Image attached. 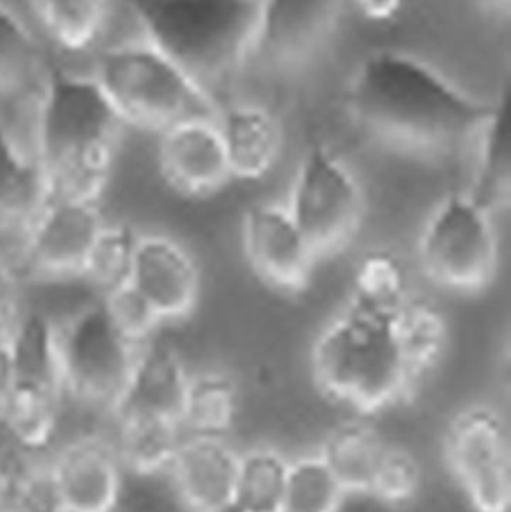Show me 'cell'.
Masks as SVG:
<instances>
[{"label": "cell", "mask_w": 511, "mask_h": 512, "mask_svg": "<svg viewBox=\"0 0 511 512\" xmlns=\"http://www.w3.org/2000/svg\"><path fill=\"white\" fill-rule=\"evenodd\" d=\"M347 107L366 132L398 146L446 149L471 143L497 101L459 86L416 54L380 50L351 74Z\"/></svg>", "instance_id": "obj_1"}, {"label": "cell", "mask_w": 511, "mask_h": 512, "mask_svg": "<svg viewBox=\"0 0 511 512\" xmlns=\"http://www.w3.org/2000/svg\"><path fill=\"white\" fill-rule=\"evenodd\" d=\"M129 134L92 75L54 66L36 128L42 195L105 201Z\"/></svg>", "instance_id": "obj_2"}, {"label": "cell", "mask_w": 511, "mask_h": 512, "mask_svg": "<svg viewBox=\"0 0 511 512\" xmlns=\"http://www.w3.org/2000/svg\"><path fill=\"white\" fill-rule=\"evenodd\" d=\"M311 367L326 396L360 414L392 408L419 381L405 355L396 313L350 301L318 333Z\"/></svg>", "instance_id": "obj_3"}, {"label": "cell", "mask_w": 511, "mask_h": 512, "mask_svg": "<svg viewBox=\"0 0 511 512\" xmlns=\"http://www.w3.org/2000/svg\"><path fill=\"white\" fill-rule=\"evenodd\" d=\"M123 2L138 30L219 102L218 90L249 65L257 0Z\"/></svg>", "instance_id": "obj_4"}, {"label": "cell", "mask_w": 511, "mask_h": 512, "mask_svg": "<svg viewBox=\"0 0 511 512\" xmlns=\"http://www.w3.org/2000/svg\"><path fill=\"white\" fill-rule=\"evenodd\" d=\"M87 74L131 131L155 137L188 117L218 114L221 102L195 83L135 26L93 56Z\"/></svg>", "instance_id": "obj_5"}, {"label": "cell", "mask_w": 511, "mask_h": 512, "mask_svg": "<svg viewBox=\"0 0 511 512\" xmlns=\"http://www.w3.org/2000/svg\"><path fill=\"white\" fill-rule=\"evenodd\" d=\"M54 325L65 400L113 414L138 346L114 327L95 295L54 318Z\"/></svg>", "instance_id": "obj_6"}, {"label": "cell", "mask_w": 511, "mask_h": 512, "mask_svg": "<svg viewBox=\"0 0 511 512\" xmlns=\"http://www.w3.org/2000/svg\"><path fill=\"white\" fill-rule=\"evenodd\" d=\"M420 267L449 291H482L494 279L498 236L492 207L470 188L444 195L429 213L417 242Z\"/></svg>", "instance_id": "obj_7"}, {"label": "cell", "mask_w": 511, "mask_h": 512, "mask_svg": "<svg viewBox=\"0 0 511 512\" xmlns=\"http://www.w3.org/2000/svg\"><path fill=\"white\" fill-rule=\"evenodd\" d=\"M284 204L321 258L351 242L365 198L350 165L326 144L314 143L297 165Z\"/></svg>", "instance_id": "obj_8"}, {"label": "cell", "mask_w": 511, "mask_h": 512, "mask_svg": "<svg viewBox=\"0 0 511 512\" xmlns=\"http://www.w3.org/2000/svg\"><path fill=\"white\" fill-rule=\"evenodd\" d=\"M444 453L474 512H510V432L497 409L474 405L459 412L447 430Z\"/></svg>", "instance_id": "obj_9"}, {"label": "cell", "mask_w": 511, "mask_h": 512, "mask_svg": "<svg viewBox=\"0 0 511 512\" xmlns=\"http://www.w3.org/2000/svg\"><path fill=\"white\" fill-rule=\"evenodd\" d=\"M108 218L104 201L41 195L30 215L27 279L80 282L84 262Z\"/></svg>", "instance_id": "obj_10"}, {"label": "cell", "mask_w": 511, "mask_h": 512, "mask_svg": "<svg viewBox=\"0 0 511 512\" xmlns=\"http://www.w3.org/2000/svg\"><path fill=\"white\" fill-rule=\"evenodd\" d=\"M53 68L32 30L0 2V126L35 161L39 105Z\"/></svg>", "instance_id": "obj_11"}, {"label": "cell", "mask_w": 511, "mask_h": 512, "mask_svg": "<svg viewBox=\"0 0 511 512\" xmlns=\"http://www.w3.org/2000/svg\"><path fill=\"white\" fill-rule=\"evenodd\" d=\"M342 0H257L249 65L297 69L324 47L341 14Z\"/></svg>", "instance_id": "obj_12"}, {"label": "cell", "mask_w": 511, "mask_h": 512, "mask_svg": "<svg viewBox=\"0 0 511 512\" xmlns=\"http://www.w3.org/2000/svg\"><path fill=\"white\" fill-rule=\"evenodd\" d=\"M152 138L159 176L177 194L210 197L233 179L218 114L188 117Z\"/></svg>", "instance_id": "obj_13"}, {"label": "cell", "mask_w": 511, "mask_h": 512, "mask_svg": "<svg viewBox=\"0 0 511 512\" xmlns=\"http://www.w3.org/2000/svg\"><path fill=\"white\" fill-rule=\"evenodd\" d=\"M129 285L162 327L189 318L201 292V270L191 249L164 231L140 230Z\"/></svg>", "instance_id": "obj_14"}, {"label": "cell", "mask_w": 511, "mask_h": 512, "mask_svg": "<svg viewBox=\"0 0 511 512\" xmlns=\"http://www.w3.org/2000/svg\"><path fill=\"white\" fill-rule=\"evenodd\" d=\"M242 245L252 271L282 292L302 291L318 256L284 203H258L245 213Z\"/></svg>", "instance_id": "obj_15"}, {"label": "cell", "mask_w": 511, "mask_h": 512, "mask_svg": "<svg viewBox=\"0 0 511 512\" xmlns=\"http://www.w3.org/2000/svg\"><path fill=\"white\" fill-rule=\"evenodd\" d=\"M65 512H114L123 489L114 441L86 433L66 442L50 460Z\"/></svg>", "instance_id": "obj_16"}, {"label": "cell", "mask_w": 511, "mask_h": 512, "mask_svg": "<svg viewBox=\"0 0 511 512\" xmlns=\"http://www.w3.org/2000/svg\"><path fill=\"white\" fill-rule=\"evenodd\" d=\"M191 370L176 346L158 336L138 346L122 396L111 415H149L180 424Z\"/></svg>", "instance_id": "obj_17"}, {"label": "cell", "mask_w": 511, "mask_h": 512, "mask_svg": "<svg viewBox=\"0 0 511 512\" xmlns=\"http://www.w3.org/2000/svg\"><path fill=\"white\" fill-rule=\"evenodd\" d=\"M239 453L222 436L183 435L168 472L183 504L206 512L233 501Z\"/></svg>", "instance_id": "obj_18"}, {"label": "cell", "mask_w": 511, "mask_h": 512, "mask_svg": "<svg viewBox=\"0 0 511 512\" xmlns=\"http://www.w3.org/2000/svg\"><path fill=\"white\" fill-rule=\"evenodd\" d=\"M218 123L233 179L260 180L273 170L282 131L269 108L254 101L222 102Z\"/></svg>", "instance_id": "obj_19"}, {"label": "cell", "mask_w": 511, "mask_h": 512, "mask_svg": "<svg viewBox=\"0 0 511 512\" xmlns=\"http://www.w3.org/2000/svg\"><path fill=\"white\" fill-rule=\"evenodd\" d=\"M41 32L60 53L95 56L114 38L122 0H27Z\"/></svg>", "instance_id": "obj_20"}, {"label": "cell", "mask_w": 511, "mask_h": 512, "mask_svg": "<svg viewBox=\"0 0 511 512\" xmlns=\"http://www.w3.org/2000/svg\"><path fill=\"white\" fill-rule=\"evenodd\" d=\"M63 405L65 396L59 385L18 381L0 418V427L15 447L39 453L56 436Z\"/></svg>", "instance_id": "obj_21"}, {"label": "cell", "mask_w": 511, "mask_h": 512, "mask_svg": "<svg viewBox=\"0 0 511 512\" xmlns=\"http://www.w3.org/2000/svg\"><path fill=\"white\" fill-rule=\"evenodd\" d=\"M389 445L368 424L348 423L327 436L318 454L348 495L369 496Z\"/></svg>", "instance_id": "obj_22"}, {"label": "cell", "mask_w": 511, "mask_h": 512, "mask_svg": "<svg viewBox=\"0 0 511 512\" xmlns=\"http://www.w3.org/2000/svg\"><path fill=\"white\" fill-rule=\"evenodd\" d=\"M113 417L116 420L114 445L123 468L137 475L168 471L185 435L177 421L134 414Z\"/></svg>", "instance_id": "obj_23"}, {"label": "cell", "mask_w": 511, "mask_h": 512, "mask_svg": "<svg viewBox=\"0 0 511 512\" xmlns=\"http://www.w3.org/2000/svg\"><path fill=\"white\" fill-rule=\"evenodd\" d=\"M239 409V391L230 376L218 370L191 373L180 427L186 435L225 438Z\"/></svg>", "instance_id": "obj_24"}, {"label": "cell", "mask_w": 511, "mask_h": 512, "mask_svg": "<svg viewBox=\"0 0 511 512\" xmlns=\"http://www.w3.org/2000/svg\"><path fill=\"white\" fill-rule=\"evenodd\" d=\"M140 228L110 218L99 231L80 274V283L96 297L128 283Z\"/></svg>", "instance_id": "obj_25"}, {"label": "cell", "mask_w": 511, "mask_h": 512, "mask_svg": "<svg viewBox=\"0 0 511 512\" xmlns=\"http://www.w3.org/2000/svg\"><path fill=\"white\" fill-rule=\"evenodd\" d=\"M410 279L401 256L389 249L366 252L354 268L350 303L396 313L410 298Z\"/></svg>", "instance_id": "obj_26"}, {"label": "cell", "mask_w": 511, "mask_h": 512, "mask_svg": "<svg viewBox=\"0 0 511 512\" xmlns=\"http://www.w3.org/2000/svg\"><path fill=\"white\" fill-rule=\"evenodd\" d=\"M471 144L476 149V173L470 189L494 209L495 201L509 185L510 114L507 93L497 99L494 111Z\"/></svg>", "instance_id": "obj_27"}, {"label": "cell", "mask_w": 511, "mask_h": 512, "mask_svg": "<svg viewBox=\"0 0 511 512\" xmlns=\"http://www.w3.org/2000/svg\"><path fill=\"white\" fill-rule=\"evenodd\" d=\"M290 460L260 447L239 454L234 501L248 512H279L287 486Z\"/></svg>", "instance_id": "obj_28"}, {"label": "cell", "mask_w": 511, "mask_h": 512, "mask_svg": "<svg viewBox=\"0 0 511 512\" xmlns=\"http://www.w3.org/2000/svg\"><path fill=\"white\" fill-rule=\"evenodd\" d=\"M396 327L408 363L420 379L437 364L446 348V319L431 301L413 295L396 312Z\"/></svg>", "instance_id": "obj_29"}, {"label": "cell", "mask_w": 511, "mask_h": 512, "mask_svg": "<svg viewBox=\"0 0 511 512\" xmlns=\"http://www.w3.org/2000/svg\"><path fill=\"white\" fill-rule=\"evenodd\" d=\"M345 492L320 454L290 460L279 512H339Z\"/></svg>", "instance_id": "obj_30"}, {"label": "cell", "mask_w": 511, "mask_h": 512, "mask_svg": "<svg viewBox=\"0 0 511 512\" xmlns=\"http://www.w3.org/2000/svg\"><path fill=\"white\" fill-rule=\"evenodd\" d=\"M42 195L35 159L0 126V207L33 210Z\"/></svg>", "instance_id": "obj_31"}, {"label": "cell", "mask_w": 511, "mask_h": 512, "mask_svg": "<svg viewBox=\"0 0 511 512\" xmlns=\"http://www.w3.org/2000/svg\"><path fill=\"white\" fill-rule=\"evenodd\" d=\"M114 327L134 345L140 346L158 336L161 322L149 304L129 283L98 297Z\"/></svg>", "instance_id": "obj_32"}, {"label": "cell", "mask_w": 511, "mask_h": 512, "mask_svg": "<svg viewBox=\"0 0 511 512\" xmlns=\"http://www.w3.org/2000/svg\"><path fill=\"white\" fill-rule=\"evenodd\" d=\"M420 483L422 474L413 454L389 445L369 496L386 504H405L417 495Z\"/></svg>", "instance_id": "obj_33"}, {"label": "cell", "mask_w": 511, "mask_h": 512, "mask_svg": "<svg viewBox=\"0 0 511 512\" xmlns=\"http://www.w3.org/2000/svg\"><path fill=\"white\" fill-rule=\"evenodd\" d=\"M9 512H65L50 460L30 454Z\"/></svg>", "instance_id": "obj_34"}, {"label": "cell", "mask_w": 511, "mask_h": 512, "mask_svg": "<svg viewBox=\"0 0 511 512\" xmlns=\"http://www.w3.org/2000/svg\"><path fill=\"white\" fill-rule=\"evenodd\" d=\"M30 215L32 210L0 207V267L26 274Z\"/></svg>", "instance_id": "obj_35"}, {"label": "cell", "mask_w": 511, "mask_h": 512, "mask_svg": "<svg viewBox=\"0 0 511 512\" xmlns=\"http://www.w3.org/2000/svg\"><path fill=\"white\" fill-rule=\"evenodd\" d=\"M26 274L0 267V337H5L27 307Z\"/></svg>", "instance_id": "obj_36"}, {"label": "cell", "mask_w": 511, "mask_h": 512, "mask_svg": "<svg viewBox=\"0 0 511 512\" xmlns=\"http://www.w3.org/2000/svg\"><path fill=\"white\" fill-rule=\"evenodd\" d=\"M30 454L21 448L0 447V512L11 511L12 501Z\"/></svg>", "instance_id": "obj_37"}, {"label": "cell", "mask_w": 511, "mask_h": 512, "mask_svg": "<svg viewBox=\"0 0 511 512\" xmlns=\"http://www.w3.org/2000/svg\"><path fill=\"white\" fill-rule=\"evenodd\" d=\"M405 0H353L357 14L371 24L392 23L404 9Z\"/></svg>", "instance_id": "obj_38"}, {"label": "cell", "mask_w": 511, "mask_h": 512, "mask_svg": "<svg viewBox=\"0 0 511 512\" xmlns=\"http://www.w3.org/2000/svg\"><path fill=\"white\" fill-rule=\"evenodd\" d=\"M18 376L6 337H0V418L17 387Z\"/></svg>", "instance_id": "obj_39"}, {"label": "cell", "mask_w": 511, "mask_h": 512, "mask_svg": "<svg viewBox=\"0 0 511 512\" xmlns=\"http://www.w3.org/2000/svg\"><path fill=\"white\" fill-rule=\"evenodd\" d=\"M477 11L492 23H509L511 0H473Z\"/></svg>", "instance_id": "obj_40"}, {"label": "cell", "mask_w": 511, "mask_h": 512, "mask_svg": "<svg viewBox=\"0 0 511 512\" xmlns=\"http://www.w3.org/2000/svg\"><path fill=\"white\" fill-rule=\"evenodd\" d=\"M206 512H248L245 508L240 507L236 501H228L225 504L218 505V507L212 508V510Z\"/></svg>", "instance_id": "obj_41"}]
</instances>
